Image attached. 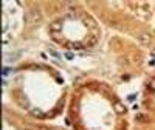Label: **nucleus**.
I'll list each match as a JSON object with an SVG mask.
<instances>
[{
  "mask_svg": "<svg viewBox=\"0 0 155 130\" xmlns=\"http://www.w3.org/2000/svg\"><path fill=\"white\" fill-rule=\"evenodd\" d=\"M31 115H33V116H36V118H44V111H42V110H39V108H31Z\"/></svg>",
  "mask_w": 155,
  "mask_h": 130,
  "instance_id": "f257e3e1",
  "label": "nucleus"
},
{
  "mask_svg": "<svg viewBox=\"0 0 155 130\" xmlns=\"http://www.w3.org/2000/svg\"><path fill=\"white\" fill-rule=\"evenodd\" d=\"M140 40L144 42V43H149V42H151V36H149V34H141V36H140Z\"/></svg>",
  "mask_w": 155,
  "mask_h": 130,
  "instance_id": "f03ea898",
  "label": "nucleus"
},
{
  "mask_svg": "<svg viewBox=\"0 0 155 130\" xmlns=\"http://www.w3.org/2000/svg\"><path fill=\"white\" fill-rule=\"evenodd\" d=\"M116 110H119V111H124V107H121V104H118V105H116Z\"/></svg>",
  "mask_w": 155,
  "mask_h": 130,
  "instance_id": "7ed1b4c3",
  "label": "nucleus"
},
{
  "mask_svg": "<svg viewBox=\"0 0 155 130\" xmlns=\"http://www.w3.org/2000/svg\"><path fill=\"white\" fill-rule=\"evenodd\" d=\"M67 59H73V54L71 53H67Z\"/></svg>",
  "mask_w": 155,
  "mask_h": 130,
  "instance_id": "20e7f679",
  "label": "nucleus"
}]
</instances>
